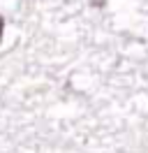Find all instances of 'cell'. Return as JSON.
Wrapping results in <instances>:
<instances>
[{
	"label": "cell",
	"instance_id": "7a4b0ae2",
	"mask_svg": "<svg viewBox=\"0 0 148 153\" xmlns=\"http://www.w3.org/2000/svg\"><path fill=\"white\" fill-rule=\"evenodd\" d=\"M104 2L107 0H90V5H95V7H104Z\"/></svg>",
	"mask_w": 148,
	"mask_h": 153
},
{
	"label": "cell",
	"instance_id": "6da1fadb",
	"mask_svg": "<svg viewBox=\"0 0 148 153\" xmlns=\"http://www.w3.org/2000/svg\"><path fill=\"white\" fill-rule=\"evenodd\" d=\"M2 33H5V19H2V14H0V42H2Z\"/></svg>",
	"mask_w": 148,
	"mask_h": 153
}]
</instances>
